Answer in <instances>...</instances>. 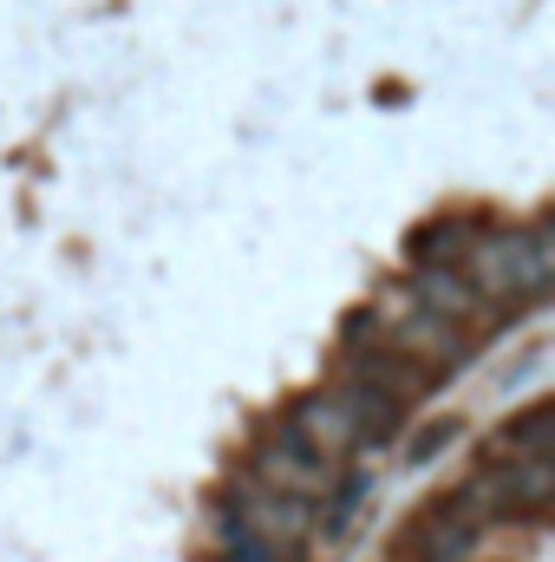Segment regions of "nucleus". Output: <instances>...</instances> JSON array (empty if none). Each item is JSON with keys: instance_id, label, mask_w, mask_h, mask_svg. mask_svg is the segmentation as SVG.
I'll return each mask as SVG.
<instances>
[{"instance_id": "nucleus-1", "label": "nucleus", "mask_w": 555, "mask_h": 562, "mask_svg": "<svg viewBox=\"0 0 555 562\" xmlns=\"http://www.w3.org/2000/svg\"><path fill=\"white\" fill-rule=\"evenodd\" d=\"M555 256H550V229H503V236H477L464 256V281L484 301H536L550 294Z\"/></svg>"}, {"instance_id": "nucleus-2", "label": "nucleus", "mask_w": 555, "mask_h": 562, "mask_svg": "<svg viewBox=\"0 0 555 562\" xmlns=\"http://www.w3.org/2000/svg\"><path fill=\"white\" fill-rule=\"evenodd\" d=\"M249 484H262V491H275V497H294V504H307L314 510V497H327L333 491V464H320L287 425L269 431L256 451H249Z\"/></svg>"}, {"instance_id": "nucleus-3", "label": "nucleus", "mask_w": 555, "mask_h": 562, "mask_svg": "<svg viewBox=\"0 0 555 562\" xmlns=\"http://www.w3.org/2000/svg\"><path fill=\"white\" fill-rule=\"evenodd\" d=\"M484 537V517L464 497H438L418 510V524L406 530V543H393V562H464Z\"/></svg>"}, {"instance_id": "nucleus-4", "label": "nucleus", "mask_w": 555, "mask_h": 562, "mask_svg": "<svg viewBox=\"0 0 555 562\" xmlns=\"http://www.w3.org/2000/svg\"><path fill=\"white\" fill-rule=\"evenodd\" d=\"M412 307L424 314V321H438V327L464 334V340H471V334L490 321V314H484L490 301H484V294H477V288H471L464 276H451V269H418V281H412Z\"/></svg>"}, {"instance_id": "nucleus-5", "label": "nucleus", "mask_w": 555, "mask_h": 562, "mask_svg": "<svg viewBox=\"0 0 555 562\" xmlns=\"http://www.w3.org/2000/svg\"><path fill=\"white\" fill-rule=\"evenodd\" d=\"M327 400L347 413V425H353L360 445H386V438L406 425V406H393L380 386H366V380H353V373H340V380L327 386Z\"/></svg>"}, {"instance_id": "nucleus-6", "label": "nucleus", "mask_w": 555, "mask_h": 562, "mask_svg": "<svg viewBox=\"0 0 555 562\" xmlns=\"http://www.w3.org/2000/svg\"><path fill=\"white\" fill-rule=\"evenodd\" d=\"M287 431L320 458V464H340L347 451H360V438H353V425H347V413L327 400V393H307L294 413H287Z\"/></svg>"}, {"instance_id": "nucleus-7", "label": "nucleus", "mask_w": 555, "mask_h": 562, "mask_svg": "<svg viewBox=\"0 0 555 562\" xmlns=\"http://www.w3.org/2000/svg\"><path fill=\"white\" fill-rule=\"evenodd\" d=\"M477 236H484V229H477V223H464V216H457V223H451V216H438V223H424V229L412 236V256H418V269H451V262H464Z\"/></svg>"}]
</instances>
